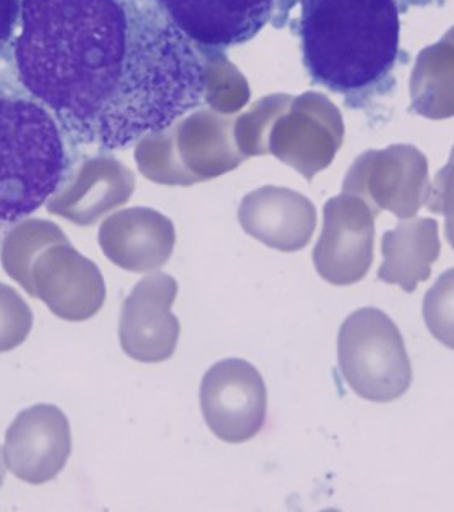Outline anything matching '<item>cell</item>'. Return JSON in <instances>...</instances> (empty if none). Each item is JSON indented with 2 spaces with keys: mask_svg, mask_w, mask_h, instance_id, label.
<instances>
[{
  "mask_svg": "<svg viewBox=\"0 0 454 512\" xmlns=\"http://www.w3.org/2000/svg\"><path fill=\"white\" fill-rule=\"evenodd\" d=\"M18 85L73 145L114 151L205 106L208 62L158 0H23Z\"/></svg>",
  "mask_w": 454,
  "mask_h": 512,
  "instance_id": "obj_1",
  "label": "cell"
},
{
  "mask_svg": "<svg viewBox=\"0 0 454 512\" xmlns=\"http://www.w3.org/2000/svg\"><path fill=\"white\" fill-rule=\"evenodd\" d=\"M294 31L313 85L341 94L351 109L391 93L406 54L398 0H299Z\"/></svg>",
  "mask_w": 454,
  "mask_h": 512,
  "instance_id": "obj_2",
  "label": "cell"
},
{
  "mask_svg": "<svg viewBox=\"0 0 454 512\" xmlns=\"http://www.w3.org/2000/svg\"><path fill=\"white\" fill-rule=\"evenodd\" d=\"M72 141L28 91L0 78V240L59 192Z\"/></svg>",
  "mask_w": 454,
  "mask_h": 512,
  "instance_id": "obj_3",
  "label": "cell"
},
{
  "mask_svg": "<svg viewBox=\"0 0 454 512\" xmlns=\"http://www.w3.org/2000/svg\"><path fill=\"white\" fill-rule=\"evenodd\" d=\"M338 362L344 381L365 401H396L411 388V360L403 336L377 308L347 316L339 329Z\"/></svg>",
  "mask_w": 454,
  "mask_h": 512,
  "instance_id": "obj_4",
  "label": "cell"
},
{
  "mask_svg": "<svg viewBox=\"0 0 454 512\" xmlns=\"http://www.w3.org/2000/svg\"><path fill=\"white\" fill-rule=\"evenodd\" d=\"M193 43L221 56L271 25L284 28L299 0H158Z\"/></svg>",
  "mask_w": 454,
  "mask_h": 512,
  "instance_id": "obj_5",
  "label": "cell"
},
{
  "mask_svg": "<svg viewBox=\"0 0 454 512\" xmlns=\"http://www.w3.org/2000/svg\"><path fill=\"white\" fill-rule=\"evenodd\" d=\"M266 401L263 376L245 360H221L203 376V417L215 436L226 443H245L262 431Z\"/></svg>",
  "mask_w": 454,
  "mask_h": 512,
  "instance_id": "obj_6",
  "label": "cell"
},
{
  "mask_svg": "<svg viewBox=\"0 0 454 512\" xmlns=\"http://www.w3.org/2000/svg\"><path fill=\"white\" fill-rule=\"evenodd\" d=\"M72 454L67 415L56 406L23 410L5 433L4 461L15 477L30 485L51 482Z\"/></svg>",
  "mask_w": 454,
  "mask_h": 512,
  "instance_id": "obj_7",
  "label": "cell"
},
{
  "mask_svg": "<svg viewBox=\"0 0 454 512\" xmlns=\"http://www.w3.org/2000/svg\"><path fill=\"white\" fill-rule=\"evenodd\" d=\"M346 188L359 190L399 218H411L429 198V163L414 146L367 153L352 167Z\"/></svg>",
  "mask_w": 454,
  "mask_h": 512,
  "instance_id": "obj_8",
  "label": "cell"
},
{
  "mask_svg": "<svg viewBox=\"0 0 454 512\" xmlns=\"http://www.w3.org/2000/svg\"><path fill=\"white\" fill-rule=\"evenodd\" d=\"M177 287L168 278L143 281L133 291L120 315V346L130 359L159 363L171 359L180 336V323L172 315Z\"/></svg>",
  "mask_w": 454,
  "mask_h": 512,
  "instance_id": "obj_9",
  "label": "cell"
},
{
  "mask_svg": "<svg viewBox=\"0 0 454 512\" xmlns=\"http://www.w3.org/2000/svg\"><path fill=\"white\" fill-rule=\"evenodd\" d=\"M373 258V221L359 201L335 198L325 206V231L315 248V265L336 286L364 278Z\"/></svg>",
  "mask_w": 454,
  "mask_h": 512,
  "instance_id": "obj_10",
  "label": "cell"
},
{
  "mask_svg": "<svg viewBox=\"0 0 454 512\" xmlns=\"http://www.w3.org/2000/svg\"><path fill=\"white\" fill-rule=\"evenodd\" d=\"M382 248L385 261L378 278L411 294L419 282L430 278L442 252L438 222L430 218L401 222L396 231L386 232Z\"/></svg>",
  "mask_w": 454,
  "mask_h": 512,
  "instance_id": "obj_11",
  "label": "cell"
},
{
  "mask_svg": "<svg viewBox=\"0 0 454 512\" xmlns=\"http://www.w3.org/2000/svg\"><path fill=\"white\" fill-rule=\"evenodd\" d=\"M412 111L427 119L454 117V26L417 57L411 78Z\"/></svg>",
  "mask_w": 454,
  "mask_h": 512,
  "instance_id": "obj_12",
  "label": "cell"
},
{
  "mask_svg": "<svg viewBox=\"0 0 454 512\" xmlns=\"http://www.w3.org/2000/svg\"><path fill=\"white\" fill-rule=\"evenodd\" d=\"M266 198V210L247 211L250 221L247 224L266 227L263 239L279 245L283 250H297L310 240L315 227V210L312 203L297 193L286 190H270Z\"/></svg>",
  "mask_w": 454,
  "mask_h": 512,
  "instance_id": "obj_13",
  "label": "cell"
},
{
  "mask_svg": "<svg viewBox=\"0 0 454 512\" xmlns=\"http://www.w3.org/2000/svg\"><path fill=\"white\" fill-rule=\"evenodd\" d=\"M424 320L433 338L454 350V268L445 271L425 294Z\"/></svg>",
  "mask_w": 454,
  "mask_h": 512,
  "instance_id": "obj_14",
  "label": "cell"
},
{
  "mask_svg": "<svg viewBox=\"0 0 454 512\" xmlns=\"http://www.w3.org/2000/svg\"><path fill=\"white\" fill-rule=\"evenodd\" d=\"M33 328V313L7 286L0 284V354L22 346Z\"/></svg>",
  "mask_w": 454,
  "mask_h": 512,
  "instance_id": "obj_15",
  "label": "cell"
},
{
  "mask_svg": "<svg viewBox=\"0 0 454 512\" xmlns=\"http://www.w3.org/2000/svg\"><path fill=\"white\" fill-rule=\"evenodd\" d=\"M427 208L430 213L440 214L445 218L446 240L454 248V148L448 163L435 175L430 185Z\"/></svg>",
  "mask_w": 454,
  "mask_h": 512,
  "instance_id": "obj_16",
  "label": "cell"
},
{
  "mask_svg": "<svg viewBox=\"0 0 454 512\" xmlns=\"http://www.w3.org/2000/svg\"><path fill=\"white\" fill-rule=\"evenodd\" d=\"M23 0H0V60L10 57L15 31L22 20Z\"/></svg>",
  "mask_w": 454,
  "mask_h": 512,
  "instance_id": "obj_17",
  "label": "cell"
},
{
  "mask_svg": "<svg viewBox=\"0 0 454 512\" xmlns=\"http://www.w3.org/2000/svg\"><path fill=\"white\" fill-rule=\"evenodd\" d=\"M438 5L442 7L445 0H398L399 12L404 13L409 10V7H427V5Z\"/></svg>",
  "mask_w": 454,
  "mask_h": 512,
  "instance_id": "obj_18",
  "label": "cell"
},
{
  "mask_svg": "<svg viewBox=\"0 0 454 512\" xmlns=\"http://www.w3.org/2000/svg\"><path fill=\"white\" fill-rule=\"evenodd\" d=\"M5 461H4V453H2V449H0V487H2V483H4L5 478Z\"/></svg>",
  "mask_w": 454,
  "mask_h": 512,
  "instance_id": "obj_19",
  "label": "cell"
}]
</instances>
